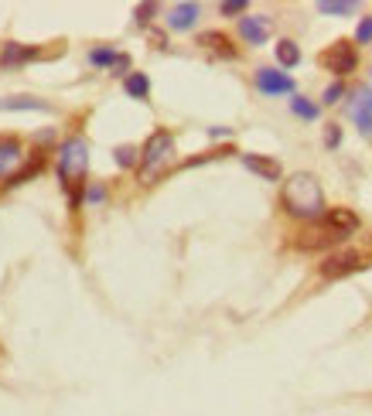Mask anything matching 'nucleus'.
I'll use <instances>...</instances> for the list:
<instances>
[{
	"mask_svg": "<svg viewBox=\"0 0 372 416\" xmlns=\"http://www.w3.org/2000/svg\"><path fill=\"white\" fill-rule=\"evenodd\" d=\"M280 205L291 218H301V222H321L328 215V205H325V191L318 185V178L308 174V171H297L291 174L283 188H280Z\"/></svg>",
	"mask_w": 372,
	"mask_h": 416,
	"instance_id": "f257e3e1",
	"label": "nucleus"
},
{
	"mask_svg": "<svg viewBox=\"0 0 372 416\" xmlns=\"http://www.w3.org/2000/svg\"><path fill=\"white\" fill-rule=\"evenodd\" d=\"M86 171H89V143L82 137H69L59 147V178H62V188L69 191L72 208L82 205V195L86 191H79V185H82Z\"/></svg>",
	"mask_w": 372,
	"mask_h": 416,
	"instance_id": "f03ea898",
	"label": "nucleus"
},
{
	"mask_svg": "<svg viewBox=\"0 0 372 416\" xmlns=\"http://www.w3.org/2000/svg\"><path fill=\"white\" fill-rule=\"evenodd\" d=\"M171 157H174V133L171 130H154L147 143L140 147V178H144V185H151L161 171L171 164Z\"/></svg>",
	"mask_w": 372,
	"mask_h": 416,
	"instance_id": "7ed1b4c3",
	"label": "nucleus"
},
{
	"mask_svg": "<svg viewBox=\"0 0 372 416\" xmlns=\"http://www.w3.org/2000/svg\"><path fill=\"white\" fill-rule=\"evenodd\" d=\"M366 260L369 256L358 253V249H335V253H328L325 260H321L318 273L325 280H341V277H348V273H356V270H362V266H369Z\"/></svg>",
	"mask_w": 372,
	"mask_h": 416,
	"instance_id": "20e7f679",
	"label": "nucleus"
},
{
	"mask_svg": "<svg viewBox=\"0 0 372 416\" xmlns=\"http://www.w3.org/2000/svg\"><path fill=\"white\" fill-rule=\"evenodd\" d=\"M321 65H325L328 72H335V76H352L358 69V51L352 41H345V38H338L331 48H325L321 51Z\"/></svg>",
	"mask_w": 372,
	"mask_h": 416,
	"instance_id": "39448f33",
	"label": "nucleus"
},
{
	"mask_svg": "<svg viewBox=\"0 0 372 416\" xmlns=\"http://www.w3.org/2000/svg\"><path fill=\"white\" fill-rule=\"evenodd\" d=\"M338 243H341V235L335 229H328L325 222H314V225H308V229H301V232H297V239H294V246L304 249V253H314V249H331V246H338Z\"/></svg>",
	"mask_w": 372,
	"mask_h": 416,
	"instance_id": "423d86ee",
	"label": "nucleus"
},
{
	"mask_svg": "<svg viewBox=\"0 0 372 416\" xmlns=\"http://www.w3.org/2000/svg\"><path fill=\"white\" fill-rule=\"evenodd\" d=\"M239 34L249 45H266L270 34H273V21L266 14H246V17H239Z\"/></svg>",
	"mask_w": 372,
	"mask_h": 416,
	"instance_id": "0eeeda50",
	"label": "nucleus"
},
{
	"mask_svg": "<svg viewBox=\"0 0 372 416\" xmlns=\"http://www.w3.org/2000/svg\"><path fill=\"white\" fill-rule=\"evenodd\" d=\"M256 89L263 96H283V93H294V78L287 72H277V69H256Z\"/></svg>",
	"mask_w": 372,
	"mask_h": 416,
	"instance_id": "6e6552de",
	"label": "nucleus"
},
{
	"mask_svg": "<svg viewBox=\"0 0 372 416\" xmlns=\"http://www.w3.org/2000/svg\"><path fill=\"white\" fill-rule=\"evenodd\" d=\"M348 113H352V120L358 123V133L362 137H372V89L369 86L356 93V103H352Z\"/></svg>",
	"mask_w": 372,
	"mask_h": 416,
	"instance_id": "1a4fd4ad",
	"label": "nucleus"
},
{
	"mask_svg": "<svg viewBox=\"0 0 372 416\" xmlns=\"http://www.w3.org/2000/svg\"><path fill=\"white\" fill-rule=\"evenodd\" d=\"M328 229H335L341 239H348L352 232H358V215L352 208H328V215L321 218Z\"/></svg>",
	"mask_w": 372,
	"mask_h": 416,
	"instance_id": "9d476101",
	"label": "nucleus"
},
{
	"mask_svg": "<svg viewBox=\"0 0 372 416\" xmlns=\"http://www.w3.org/2000/svg\"><path fill=\"white\" fill-rule=\"evenodd\" d=\"M243 164H246L253 174H260L263 181H280L283 178V168H280V161L273 157H263V154H243Z\"/></svg>",
	"mask_w": 372,
	"mask_h": 416,
	"instance_id": "9b49d317",
	"label": "nucleus"
},
{
	"mask_svg": "<svg viewBox=\"0 0 372 416\" xmlns=\"http://www.w3.org/2000/svg\"><path fill=\"white\" fill-rule=\"evenodd\" d=\"M41 51L31 45H17V41H7L4 45V51H0V65L4 69H11V65H21V62H31V59H38Z\"/></svg>",
	"mask_w": 372,
	"mask_h": 416,
	"instance_id": "f8f14e48",
	"label": "nucleus"
},
{
	"mask_svg": "<svg viewBox=\"0 0 372 416\" xmlns=\"http://www.w3.org/2000/svg\"><path fill=\"white\" fill-rule=\"evenodd\" d=\"M195 21H198V4H174L168 14V24L174 31H188V28H195Z\"/></svg>",
	"mask_w": 372,
	"mask_h": 416,
	"instance_id": "ddd939ff",
	"label": "nucleus"
},
{
	"mask_svg": "<svg viewBox=\"0 0 372 416\" xmlns=\"http://www.w3.org/2000/svg\"><path fill=\"white\" fill-rule=\"evenodd\" d=\"M198 45L212 48V51L222 55V59H236V55H239V51L233 48V41H229V34H222V31H202L198 34Z\"/></svg>",
	"mask_w": 372,
	"mask_h": 416,
	"instance_id": "4468645a",
	"label": "nucleus"
},
{
	"mask_svg": "<svg viewBox=\"0 0 372 416\" xmlns=\"http://www.w3.org/2000/svg\"><path fill=\"white\" fill-rule=\"evenodd\" d=\"M21 161V143L14 137L0 140V178L7 174V178H14V164Z\"/></svg>",
	"mask_w": 372,
	"mask_h": 416,
	"instance_id": "2eb2a0df",
	"label": "nucleus"
},
{
	"mask_svg": "<svg viewBox=\"0 0 372 416\" xmlns=\"http://www.w3.org/2000/svg\"><path fill=\"white\" fill-rule=\"evenodd\" d=\"M41 164H45V154H41V151H34V157H31V161H28L24 168H17V171H14V178H7V185H11V188L24 185L28 178H34V174L41 171Z\"/></svg>",
	"mask_w": 372,
	"mask_h": 416,
	"instance_id": "dca6fc26",
	"label": "nucleus"
},
{
	"mask_svg": "<svg viewBox=\"0 0 372 416\" xmlns=\"http://www.w3.org/2000/svg\"><path fill=\"white\" fill-rule=\"evenodd\" d=\"M277 62L283 65V69H294V65H301V48H297V41H291V38H280V41H277Z\"/></svg>",
	"mask_w": 372,
	"mask_h": 416,
	"instance_id": "f3484780",
	"label": "nucleus"
},
{
	"mask_svg": "<svg viewBox=\"0 0 372 416\" xmlns=\"http://www.w3.org/2000/svg\"><path fill=\"white\" fill-rule=\"evenodd\" d=\"M124 89H126V96H134V99H147V96H151V78L144 76V72H134V76H126Z\"/></svg>",
	"mask_w": 372,
	"mask_h": 416,
	"instance_id": "a211bd4d",
	"label": "nucleus"
},
{
	"mask_svg": "<svg viewBox=\"0 0 372 416\" xmlns=\"http://www.w3.org/2000/svg\"><path fill=\"white\" fill-rule=\"evenodd\" d=\"M318 11L321 14H356L358 4H352V0H321Z\"/></svg>",
	"mask_w": 372,
	"mask_h": 416,
	"instance_id": "6ab92c4d",
	"label": "nucleus"
},
{
	"mask_svg": "<svg viewBox=\"0 0 372 416\" xmlns=\"http://www.w3.org/2000/svg\"><path fill=\"white\" fill-rule=\"evenodd\" d=\"M0 109H48V103L31 96H14V99H0Z\"/></svg>",
	"mask_w": 372,
	"mask_h": 416,
	"instance_id": "aec40b11",
	"label": "nucleus"
},
{
	"mask_svg": "<svg viewBox=\"0 0 372 416\" xmlns=\"http://www.w3.org/2000/svg\"><path fill=\"white\" fill-rule=\"evenodd\" d=\"M291 109H294L301 120H318V113H321V109L314 106L311 99H304V96H294V99H291Z\"/></svg>",
	"mask_w": 372,
	"mask_h": 416,
	"instance_id": "412c9836",
	"label": "nucleus"
},
{
	"mask_svg": "<svg viewBox=\"0 0 372 416\" xmlns=\"http://www.w3.org/2000/svg\"><path fill=\"white\" fill-rule=\"evenodd\" d=\"M116 55H120V51H116L113 45H106V48H93V51H89V65H109V69H113Z\"/></svg>",
	"mask_w": 372,
	"mask_h": 416,
	"instance_id": "4be33fe9",
	"label": "nucleus"
},
{
	"mask_svg": "<svg viewBox=\"0 0 372 416\" xmlns=\"http://www.w3.org/2000/svg\"><path fill=\"white\" fill-rule=\"evenodd\" d=\"M113 154H116V164H120V168H134V164L140 161V151H137V147H116Z\"/></svg>",
	"mask_w": 372,
	"mask_h": 416,
	"instance_id": "5701e85b",
	"label": "nucleus"
},
{
	"mask_svg": "<svg viewBox=\"0 0 372 416\" xmlns=\"http://www.w3.org/2000/svg\"><path fill=\"white\" fill-rule=\"evenodd\" d=\"M356 41H358V45H372V14H366L362 21H358Z\"/></svg>",
	"mask_w": 372,
	"mask_h": 416,
	"instance_id": "b1692460",
	"label": "nucleus"
},
{
	"mask_svg": "<svg viewBox=\"0 0 372 416\" xmlns=\"http://www.w3.org/2000/svg\"><path fill=\"white\" fill-rule=\"evenodd\" d=\"M341 96H345V86H341V82H331L325 89V96H321V103H325V106H335Z\"/></svg>",
	"mask_w": 372,
	"mask_h": 416,
	"instance_id": "393cba45",
	"label": "nucleus"
},
{
	"mask_svg": "<svg viewBox=\"0 0 372 416\" xmlns=\"http://www.w3.org/2000/svg\"><path fill=\"white\" fill-rule=\"evenodd\" d=\"M338 143H341V126H338V123L325 126V147H328V151H335Z\"/></svg>",
	"mask_w": 372,
	"mask_h": 416,
	"instance_id": "a878e982",
	"label": "nucleus"
},
{
	"mask_svg": "<svg viewBox=\"0 0 372 416\" xmlns=\"http://www.w3.org/2000/svg\"><path fill=\"white\" fill-rule=\"evenodd\" d=\"M226 17H236V14H246V0H226L222 7H218Z\"/></svg>",
	"mask_w": 372,
	"mask_h": 416,
	"instance_id": "bb28decb",
	"label": "nucleus"
},
{
	"mask_svg": "<svg viewBox=\"0 0 372 416\" xmlns=\"http://www.w3.org/2000/svg\"><path fill=\"white\" fill-rule=\"evenodd\" d=\"M157 14V4H140L137 7V24H151Z\"/></svg>",
	"mask_w": 372,
	"mask_h": 416,
	"instance_id": "cd10ccee",
	"label": "nucleus"
},
{
	"mask_svg": "<svg viewBox=\"0 0 372 416\" xmlns=\"http://www.w3.org/2000/svg\"><path fill=\"white\" fill-rule=\"evenodd\" d=\"M106 198V188L103 185H89L86 188V201H89V205H96V201H103Z\"/></svg>",
	"mask_w": 372,
	"mask_h": 416,
	"instance_id": "c85d7f7f",
	"label": "nucleus"
},
{
	"mask_svg": "<svg viewBox=\"0 0 372 416\" xmlns=\"http://www.w3.org/2000/svg\"><path fill=\"white\" fill-rule=\"evenodd\" d=\"M126 69H130V55H124V51H120V55H116V62H113V69H109V72H113V76H124Z\"/></svg>",
	"mask_w": 372,
	"mask_h": 416,
	"instance_id": "c756f323",
	"label": "nucleus"
},
{
	"mask_svg": "<svg viewBox=\"0 0 372 416\" xmlns=\"http://www.w3.org/2000/svg\"><path fill=\"white\" fill-rule=\"evenodd\" d=\"M208 137H229V130H226V126H212V130H208Z\"/></svg>",
	"mask_w": 372,
	"mask_h": 416,
	"instance_id": "7c9ffc66",
	"label": "nucleus"
}]
</instances>
